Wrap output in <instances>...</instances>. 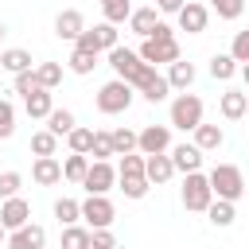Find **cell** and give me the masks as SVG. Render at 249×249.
I'll return each instance as SVG.
<instances>
[{
  "instance_id": "obj_1",
  "label": "cell",
  "mask_w": 249,
  "mask_h": 249,
  "mask_svg": "<svg viewBox=\"0 0 249 249\" xmlns=\"http://www.w3.org/2000/svg\"><path fill=\"white\" fill-rule=\"evenodd\" d=\"M206 179H210L214 198H222V202H237V198L245 195V175H241V167H233V163H218Z\"/></svg>"
},
{
  "instance_id": "obj_2",
  "label": "cell",
  "mask_w": 249,
  "mask_h": 249,
  "mask_svg": "<svg viewBox=\"0 0 249 249\" xmlns=\"http://www.w3.org/2000/svg\"><path fill=\"white\" fill-rule=\"evenodd\" d=\"M132 97H136V89H132L128 82L113 78V82H105V86L97 89V113H105V117H117V113H124V109L132 105Z\"/></svg>"
},
{
  "instance_id": "obj_3",
  "label": "cell",
  "mask_w": 249,
  "mask_h": 249,
  "mask_svg": "<svg viewBox=\"0 0 249 249\" xmlns=\"http://www.w3.org/2000/svg\"><path fill=\"white\" fill-rule=\"evenodd\" d=\"M179 198H183V206H187V210H195V214H206V206L214 202L210 179H206L202 171H191V175H183V191H179Z\"/></svg>"
},
{
  "instance_id": "obj_4",
  "label": "cell",
  "mask_w": 249,
  "mask_h": 249,
  "mask_svg": "<svg viewBox=\"0 0 249 249\" xmlns=\"http://www.w3.org/2000/svg\"><path fill=\"white\" fill-rule=\"evenodd\" d=\"M198 124H202V97L198 93H179L171 101V128L195 132Z\"/></svg>"
},
{
  "instance_id": "obj_5",
  "label": "cell",
  "mask_w": 249,
  "mask_h": 249,
  "mask_svg": "<svg viewBox=\"0 0 249 249\" xmlns=\"http://www.w3.org/2000/svg\"><path fill=\"white\" fill-rule=\"evenodd\" d=\"M132 89H136L144 101H152V105H160V101L171 93L167 78H163V74H156V66H148V62H144V66H140V74L132 78Z\"/></svg>"
},
{
  "instance_id": "obj_6",
  "label": "cell",
  "mask_w": 249,
  "mask_h": 249,
  "mask_svg": "<svg viewBox=\"0 0 249 249\" xmlns=\"http://www.w3.org/2000/svg\"><path fill=\"white\" fill-rule=\"evenodd\" d=\"M140 62H148V66H171V62H179V43L175 39H144L140 43Z\"/></svg>"
},
{
  "instance_id": "obj_7",
  "label": "cell",
  "mask_w": 249,
  "mask_h": 249,
  "mask_svg": "<svg viewBox=\"0 0 249 249\" xmlns=\"http://www.w3.org/2000/svg\"><path fill=\"white\" fill-rule=\"evenodd\" d=\"M136 152H140V156L171 152V128H167V124H144V128L136 132Z\"/></svg>"
},
{
  "instance_id": "obj_8",
  "label": "cell",
  "mask_w": 249,
  "mask_h": 249,
  "mask_svg": "<svg viewBox=\"0 0 249 249\" xmlns=\"http://www.w3.org/2000/svg\"><path fill=\"white\" fill-rule=\"evenodd\" d=\"M113 218H117V210H113V202H109L105 195H89V198L82 202V222H86L89 230H109Z\"/></svg>"
},
{
  "instance_id": "obj_9",
  "label": "cell",
  "mask_w": 249,
  "mask_h": 249,
  "mask_svg": "<svg viewBox=\"0 0 249 249\" xmlns=\"http://www.w3.org/2000/svg\"><path fill=\"white\" fill-rule=\"evenodd\" d=\"M82 187H86L89 195H109V191L117 187V167H113V163L93 160V163H89V171H86V179H82Z\"/></svg>"
},
{
  "instance_id": "obj_10",
  "label": "cell",
  "mask_w": 249,
  "mask_h": 249,
  "mask_svg": "<svg viewBox=\"0 0 249 249\" xmlns=\"http://www.w3.org/2000/svg\"><path fill=\"white\" fill-rule=\"evenodd\" d=\"M109 66H113V74H117L121 82H128V86H132V78L140 74V66H144V62H140V54H136V51H128V47H113V51H109Z\"/></svg>"
},
{
  "instance_id": "obj_11",
  "label": "cell",
  "mask_w": 249,
  "mask_h": 249,
  "mask_svg": "<svg viewBox=\"0 0 249 249\" xmlns=\"http://www.w3.org/2000/svg\"><path fill=\"white\" fill-rule=\"evenodd\" d=\"M206 23H210V8H206V4L187 0V4L179 8V27H183L187 35H202V31H206Z\"/></svg>"
},
{
  "instance_id": "obj_12",
  "label": "cell",
  "mask_w": 249,
  "mask_h": 249,
  "mask_svg": "<svg viewBox=\"0 0 249 249\" xmlns=\"http://www.w3.org/2000/svg\"><path fill=\"white\" fill-rule=\"evenodd\" d=\"M27 218H31V206H27V198H4L0 202V226L12 233V230H23L27 226Z\"/></svg>"
},
{
  "instance_id": "obj_13",
  "label": "cell",
  "mask_w": 249,
  "mask_h": 249,
  "mask_svg": "<svg viewBox=\"0 0 249 249\" xmlns=\"http://www.w3.org/2000/svg\"><path fill=\"white\" fill-rule=\"evenodd\" d=\"M82 31H86V16H82L78 8H66V12H58V16H54V35H58V39L74 43Z\"/></svg>"
},
{
  "instance_id": "obj_14",
  "label": "cell",
  "mask_w": 249,
  "mask_h": 249,
  "mask_svg": "<svg viewBox=\"0 0 249 249\" xmlns=\"http://www.w3.org/2000/svg\"><path fill=\"white\" fill-rule=\"evenodd\" d=\"M43 245H47V230L35 226V222H27L23 230L8 233V249H43Z\"/></svg>"
},
{
  "instance_id": "obj_15",
  "label": "cell",
  "mask_w": 249,
  "mask_h": 249,
  "mask_svg": "<svg viewBox=\"0 0 249 249\" xmlns=\"http://www.w3.org/2000/svg\"><path fill=\"white\" fill-rule=\"evenodd\" d=\"M31 179H35L39 187H54V183H62V163H58L54 156H39V160L31 163Z\"/></svg>"
},
{
  "instance_id": "obj_16",
  "label": "cell",
  "mask_w": 249,
  "mask_h": 249,
  "mask_svg": "<svg viewBox=\"0 0 249 249\" xmlns=\"http://www.w3.org/2000/svg\"><path fill=\"white\" fill-rule=\"evenodd\" d=\"M167 156H171L175 171H183V175H191V171H198V167H202V152H198L195 144H175Z\"/></svg>"
},
{
  "instance_id": "obj_17",
  "label": "cell",
  "mask_w": 249,
  "mask_h": 249,
  "mask_svg": "<svg viewBox=\"0 0 249 249\" xmlns=\"http://www.w3.org/2000/svg\"><path fill=\"white\" fill-rule=\"evenodd\" d=\"M171 175H175V163H171L167 152H160V156H144V179H148V183H167Z\"/></svg>"
},
{
  "instance_id": "obj_18",
  "label": "cell",
  "mask_w": 249,
  "mask_h": 249,
  "mask_svg": "<svg viewBox=\"0 0 249 249\" xmlns=\"http://www.w3.org/2000/svg\"><path fill=\"white\" fill-rule=\"evenodd\" d=\"M156 27H160V12H156V8H132V16H128V31H132V35L148 39Z\"/></svg>"
},
{
  "instance_id": "obj_19",
  "label": "cell",
  "mask_w": 249,
  "mask_h": 249,
  "mask_svg": "<svg viewBox=\"0 0 249 249\" xmlns=\"http://www.w3.org/2000/svg\"><path fill=\"white\" fill-rule=\"evenodd\" d=\"M245 109H249V97H245L241 89H226V93L218 97V113H222L226 121H241Z\"/></svg>"
},
{
  "instance_id": "obj_20",
  "label": "cell",
  "mask_w": 249,
  "mask_h": 249,
  "mask_svg": "<svg viewBox=\"0 0 249 249\" xmlns=\"http://www.w3.org/2000/svg\"><path fill=\"white\" fill-rule=\"evenodd\" d=\"M191 144H195L198 152H218V148L226 144V132H222V124H206V121H202V124L195 128V140H191Z\"/></svg>"
},
{
  "instance_id": "obj_21",
  "label": "cell",
  "mask_w": 249,
  "mask_h": 249,
  "mask_svg": "<svg viewBox=\"0 0 249 249\" xmlns=\"http://www.w3.org/2000/svg\"><path fill=\"white\" fill-rule=\"evenodd\" d=\"M23 109H27V117H31V121H47V117H51V109H54L51 89H35V93H27V97H23Z\"/></svg>"
},
{
  "instance_id": "obj_22",
  "label": "cell",
  "mask_w": 249,
  "mask_h": 249,
  "mask_svg": "<svg viewBox=\"0 0 249 249\" xmlns=\"http://www.w3.org/2000/svg\"><path fill=\"white\" fill-rule=\"evenodd\" d=\"M0 70L23 74V70H35V66H31V54H27L23 47H8V51H0Z\"/></svg>"
},
{
  "instance_id": "obj_23",
  "label": "cell",
  "mask_w": 249,
  "mask_h": 249,
  "mask_svg": "<svg viewBox=\"0 0 249 249\" xmlns=\"http://www.w3.org/2000/svg\"><path fill=\"white\" fill-rule=\"evenodd\" d=\"M163 78H167V86H171V89H183V93H187V89H191V82H195V66L179 58V62H171V66H167V74H163Z\"/></svg>"
},
{
  "instance_id": "obj_24",
  "label": "cell",
  "mask_w": 249,
  "mask_h": 249,
  "mask_svg": "<svg viewBox=\"0 0 249 249\" xmlns=\"http://www.w3.org/2000/svg\"><path fill=\"white\" fill-rule=\"evenodd\" d=\"M74 128H78V121H74L70 109H51V117H47V132H54V136H70Z\"/></svg>"
},
{
  "instance_id": "obj_25",
  "label": "cell",
  "mask_w": 249,
  "mask_h": 249,
  "mask_svg": "<svg viewBox=\"0 0 249 249\" xmlns=\"http://www.w3.org/2000/svg\"><path fill=\"white\" fill-rule=\"evenodd\" d=\"M206 218H210L218 230H230V226H233V218H237V210H233V202H222V198H214V202L206 206Z\"/></svg>"
},
{
  "instance_id": "obj_26",
  "label": "cell",
  "mask_w": 249,
  "mask_h": 249,
  "mask_svg": "<svg viewBox=\"0 0 249 249\" xmlns=\"http://www.w3.org/2000/svg\"><path fill=\"white\" fill-rule=\"evenodd\" d=\"M86 171H89V156H66V163H62V179L66 183H78L82 187V179H86Z\"/></svg>"
},
{
  "instance_id": "obj_27",
  "label": "cell",
  "mask_w": 249,
  "mask_h": 249,
  "mask_svg": "<svg viewBox=\"0 0 249 249\" xmlns=\"http://www.w3.org/2000/svg\"><path fill=\"white\" fill-rule=\"evenodd\" d=\"M101 16H105V23L117 27L132 16V0H101Z\"/></svg>"
},
{
  "instance_id": "obj_28",
  "label": "cell",
  "mask_w": 249,
  "mask_h": 249,
  "mask_svg": "<svg viewBox=\"0 0 249 249\" xmlns=\"http://www.w3.org/2000/svg\"><path fill=\"white\" fill-rule=\"evenodd\" d=\"M89 31H93V39H97V51H105V54H109L113 47H121V31H117L113 23H93Z\"/></svg>"
},
{
  "instance_id": "obj_29",
  "label": "cell",
  "mask_w": 249,
  "mask_h": 249,
  "mask_svg": "<svg viewBox=\"0 0 249 249\" xmlns=\"http://www.w3.org/2000/svg\"><path fill=\"white\" fill-rule=\"evenodd\" d=\"M58 152V136L54 132H47V128H39V132H31V156L39 160V156H54Z\"/></svg>"
},
{
  "instance_id": "obj_30",
  "label": "cell",
  "mask_w": 249,
  "mask_h": 249,
  "mask_svg": "<svg viewBox=\"0 0 249 249\" xmlns=\"http://www.w3.org/2000/svg\"><path fill=\"white\" fill-rule=\"evenodd\" d=\"M54 218H58V226H78L82 202H78V198H58V202H54Z\"/></svg>"
},
{
  "instance_id": "obj_31",
  "label": "cell",
  "mask_w": 249,
  "mask_h": 249,
  "mask_svg": "<svg viewBox=\"0 0 249 249\" xmlns=\"http://www.w3.org/2000/svg\"><path fill=\"white\" fill-rule=\"evenodd\" d=\"M237 70H241V66H237L230 54H214V58H210V78H214V82H230Z\"/></svg>"
},
{
  "instance_id": "obj_32",
  "label": "cell",
  "mask_w": 249,
  "mask_h": 249,
  "mask_svg": "<svg viewBox=\"0 0 249 249\" xmlns=\"http://www.w3.org/2000/svg\"><path fill=\"white\" fill-rule=\"evenodd\" d=\"M109 140H113V156H128V152H136V132L132 128H113L109 132Z\"/></svg>"
},
{
  "instance_id": "obj_33",
  "label": "cell",
  "mask_w": 249,
  "mask_h": 249,
  "mask_svg": "<svg viewBox=\"0 0 249 249\" xmlns=\"http://www.w3.org/2000/svg\"><path fill=\"white\" fill-rule=\"evenodd\" d=\"M62 249H89V226H62Z\"/></svg>"
},
{
  "instance_id": "obj_34",
  "label": "cell",
  "mask_w": 249,
  "mask_h": 249,
  "mask_svg": "<svg viewBox=\"0 0 249 249\" xmlns=\"http://www.w3.org/2000/svg\"><path fill=\"white\" fill-rule=\"evenodd\" d=\"M66 144H70V152L74 156H89V148H93V128H74L70 136H66Z\"/></svg>"
},
{
  "instance_id": "obj_35",
  "label": "cell",
  "mask_w": 249,
  "mask_h": 249,
  "mask_svg": "<svg viewBox=\"0 0 249 249\" xmlns=\"http://www.w3.org/2000/svg\"><path fill=\"white\" fill-rule=\"evenodd\" d=\"M66 66L74 70V74H93V66H97V54H89V51H70V58H66Z\"/></svg>"
},
{
  "instance_id": "obj_36",
  "label": "cell",
  "mask_w": 249,
  "mask_h": 249,
  "mask_svg": "<svg viewBox=\"0 0 249 249\" xmlns=\"http://www.w3.org/2000/svg\"><path fill=\"white\" fill-rule=\"evenodd\" d=\"M35 78H39L43 89H54V86L62 82V66H58V62H39V66H35Z\"/></svg>"
},
{
  "instance_id": "obj_37",
  "label": "cell",
  "mask_w": 249,
  "mask_h": 249,
  "mask_svg": "<svg viewBox=\"0 0 249 249\" xmlns=\"http://www.w3.org/2000/svg\"><path fill=\"white\" fill-rule=\"evenodd\" d=\"M117 183H121L124 198H144V195H148V187H152L144 175H124V179H117Z\"/></svg>"
},
{
  "instance_id": "obj_38",
  "label": "cell",
  "mask_w": 249,
  "mask_h": 249,
  "mask_svg": "<svg viewBox=\"0 0 249 249\" xmlns=\"http://www.w3.org/2000/svg\"><path fill=\"white\" fill-rule=\"evenodd\" d=\"M124 175H144V156H140V152H128V156H121L117 179H124Z\"/></svg>"
},
{
  "instance_id": "obj_39",
  "label": "cell",
  "mask_w": 249,
  "mask_h": 249,
  "mask_svg": "<svg viewBox=\"0 0 249 249\" xmlns=\"http://www.w3.org/2000/svg\"><path fill=\"white\" fill-rule=\"evenodd\" d=\"M19 187H23V175H19V171H4V175H0V202H4V198H16Z\"/></svg>"
},
{
  "instance_id": "obj_40",
  "label": "cell",
  "mask_w": 249,
  "mask_h": 249,
  "mask_svg": "<svg viewBox=\"0 0 249 249\" xmlns=\"http://www.w3.org/2000/svg\"><path fill=\"white\" fill-rule=\"evenodd\" d=\"M245 8V0H210V12H218V19H237Z\"/></svg>"
},
{
  "instance_id": "obj_41",
  "label": "cell",
  "mask_w": 249,
  "mask_h": 249,
  "mask_svg": "<svg viewBox=\"0 0 249 249\" xmlns=\"http://www.w3.org/2000/svg\"><path fill=\"white\" fill-rule=\"evenodd\" d=\"M89 156L101 160V163H109V156H113V140H109V132H93V148H89Z\"/></svg>"
},
{
  "instance_id": "obj_42",
  "label": "cell",
  "mask_w": 249,
  "mask_h": 249,
  "mask_svg": "<svg viewBox=\"0 0 249 249\" xmlns=\"http://www.w3.org/2000/svg\"><path fill=\"white\" fill-rule=\"evenodd\" d=\"M230 58L241 62V66L249 62V31H237V35H233V43H230Z\"/></svg>"
},
{
  "instance_id": "obj_43",
  "label": "cell",
  "mask_w": 249,
  "mask_h": 249,
  "mask_svg": "<svg viewBox=\"0 0 249 249\" xmlns=\"http://www.w3.org/2000/svg\"><path fill=\"white\" fill-rule=\"evenodd\" d=\"M12 132H16V105L0 101V140H8Z\"/></svg>"
},
{
  "instance_id": "obj_44",
  "label": "cell",
  "mask_w": 249,
  "mask_h": 249,
  "mask_svg": "<svg viewBox=\"0 0 249 249\" xmlns=\"http://www.w3.org/2000/svg\"><path fill=\"white\" fill-rule=\"evenodd\" d=\"M35 89H43V86H39V78H35V70L16 74V93H19V97H27V93H35Z\"/></svg>"
},
{
  "instance_id": "obj_45",
  "label": "cell",
  "mask_w": 249,
  "mask_h": 249,
  "mask_svg": "<svg viewBox=\"0 0 249 249\" xmlns=\"http://www.w3.org/2000/svg\"><path fill=\"white\" fill-rule=\"evenodd\" d=\"M89 249H117V237L109 230H89Z\"/></svg>"
},
{
  "instance_id": "obj_46",
  "label": "cell",
  "mask_w": 249,
  "mask_h": 249,
  "mask_svg": "<svg viewBox=\"0 0 249 249\" xmlns=\"http://www.w3.org/2000/svg\"><path fill=\"white\" fill-rule=\"evenodd\" d=\"M74 47H78V51H89V54H101V51H97V39H93V31H89V27L74 39Z\"/></svg>"
},
{
  "instance_id": "obj_47",
  "label": "cell",
  "mask_w": 249,
  "mask_h": 249,
  "mask_svg": "<svg viewBox=\"0 0 249 249\" xmlns=\"http://www.w3.org/2000/svg\"><path fill=\"white\" fill-rule=\"evenodd\" d=\"M183 4H187V0H156V12H175V16H179Z\"/></svg>"
},
{
  "instance_id": "obj_48",
  "label": "cell",
  "mask_w": 249,
  "mask_h": 249,
  "mask_svg": "<svg viewBox=\"0 0 249 249\" xmlns=\"http://www.w3.org/2000/svg\"><path fill=\"white\" fill-rule=\"evenodd\" d=\"M148 39H175V31H171V27H167V23L160 19V27H156V31L148 35Z\"/></svg>"
},
{
  "instance_id": "obj_49",
  "label": "cell",
  "mask_w": 249,
  "mask_h": 249,
  "mask_svg": "<svg viewBox=\"0 0 249 249\" xmlns=\"http://www.w3.org/2000/svg\"><path fill=\"white\" fill-rule=\"evenodd\" d=\"M241 82H245V86H249V62H245V66H241Z\"/></svg>"
},
{
  "instance_id": "obj_50",
  "label": "cell",
  "mask_w": 249,
  "mask_h": 249,
  "mask_svg": "<svg viewBox=\"0 0 249 249\" xmlns=\"http://www.w3.org/2000/svg\"><path fill=\"white\" fill-rule=\"evenodd\" d=\"M0 245H8V230L4 226H0Z\"/></svg>"
},
{
  "instance_id": "obj_51",
  "label": "cell",
  "mask_w": 249,
  "mask_h": 249,
  "mask_svg": "<svg viewBox=\"0 0 249 249\" xmlns=\"http://www.w3.org/2000/svg\"><path fill=\"white\" fill-rule=\"evenodd\" d=\"M4 35H8V27H4V23H0V39H4Z\"/></svg>"
}]
</instances>
